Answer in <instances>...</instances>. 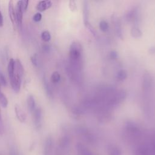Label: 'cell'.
<instances>
[{
	"label": "cell",
	"instance_id": "obj_26",
	"mask_svg": "<svg viewBox=\"0 0 155 155\" xmlns=\"http://www.w3.org/2000/svg\"><path fill=\"white\" fill-rule=\"evenodd\" d=\"M43 48H44L43 49H44L45 51H48V50H49V46H48V45H45Z\"/></svg>",
	"mask_w": 155,
	"mask_h": 155
},
{
	"label": "cell",
	"instance_id": "obj_24",
	"mask_svg": "<svg viewBox=\"0 0 155 155\" xmlns=\"http://www.w3.org/2000/svg\"><path fill=\"white\" fill-rule=\"evenodd\" d=\"M117 56V54L115 51H112L110 53V57L112 59H115Z\"/></svg>",
	"mask_w": 155,
	"mask_h": 155
},
{
	"label": "cell",
	"instance_id": "obj_8",
	"mask_svg": "<svg viewBox=\"0 0 155 155\" xmlns=\"http://www.w3.org/2000/svg\"><path fill=\"white\" fill-rule=\"evenodd\" d=\"M15 70V60L13 58L10 59L8 65H7V71H8V75L9 79H12L14 75Z\"/></svg>",
	"mask_w": 155,
	"mask_h": 155
},
{
	"label": "cell",
	"instance_id": "obj_20",
	"mask_svg": "<svg viewBox=\"0 0 155 155\" xmlns=\"http://www.w3.org/2000/svg\"><path fill=\"white\" fill-rule=\"evenodd\" d=\"M42 19V14L40 12H38L35 13L33 17V19L35 22H39Z\"/></svg>",
	"mask_w": 155,
	"mask_h": 155
},
{
	"label": "cell",
	"instance_id": "obj_11",
	"mask_svg": "<svg viewBox=\"0 0 155 155\" xmlns=\"http://www.w3.org/2000/svg\"><path fill=\"white\" fill-rule=\"evenodd\" d=\"M131 34L134 38H139L142 36V31L137 25H134L131 30Z\"/></svg>",
	"mask_w": 155,
	"mask_h": 155
},
{
	"label": "cell",
	"instance_id": "obj_17",
	"mask_svg": "<svg viewBox=\"0 0 155 155\" xmlns=\"http://www.w3.org/2000/svg\"><path fill=\"white\" fill-rule=\"evenodd\" d=\"M30 61L34 66H35V67L38 66L39 61H38V56H37L36 54H35L30 57Z\"/></svg>",
	"mask_w": 155,
	"mask_h": 155
},
{
	"label": "cell",
	"instance_id": "obj_4",
	"mask_svg": "<svg viewBox=\"0 0 155 155\" xmlns=\"http://www.w3.org/2000/svg\"><path fill=\"white\" fill-rule=\"evenodd\" d=\"M8 13L11 22L13 26L16 25V13H15V8L14 7V3L13 1H10L8 4Z\"/></svg>",
	"mask_w": 155,
	"mask_h": 155
},
{
	"label": "cell",
	"instance_id": "obj_9",
	"mask_svg": "<svg viewBox=\"0 0 155 155\" xmlns=\"http://www.w3.org/2000/svg\"><path fill=\"white\" fill-rule=\"evenodd\" d=\"M27 105L28 107V110L30 113H33L35 110L36 104L34 96L31 94H29L27 98Z\"/></svg>",
	"mask_w": 155,
	"mask_h": 155
},
{
	"label": "cell",
	"instance_id": "obj_6",
	"mask_svg": "<svg viewBox=\"0 0 155 155\" xmlns=\"http://www.w3.org/2000/svg\"><path fill=\"white\" fill-rule=\"evenodd\" d=\"M52 2L51 1H41L37 4L36 8L39 12H42L50 8Z\"/></svg>",
	"mask_w": 155,
	"mask_h": 155
},
{
	"label": "cell",
	"instance_id": "obj_15",
	"mask_svg": "<svg viewBox=\"0 0 155 155\" xmlns=\"http://www.w3.org/2000/svg\"><path fill=\"white\" fill-rule=\"evenodd\" d=\"M127 73L124 70H119L116 74V78H117V80L120 81L125 79L127 78Z\"/></svg>",
	"mask_w": 155,
	"mask_h": 155
},
{
	"label": "cell",
	"instance_id": "obj_16",
	"mask_svg": "<svg viewBox=\"0 0 155 155\" xmlns=\"http://www.w3.org/2000/svg\"><path fill=\"white\" fill-rule=\"evenodd\" d=\"M108 24L105 21H101L99 22V28L103 31H106L108 29Z\"/></svg>",
	"mask_w": 155,
	"mask_h": 155
},
{
	"label": "cell",
	"instance_id": "obj_18",
	"mask_svg": "<svg viewBox=\"0 0 155 155\" xmlns=\"http://www.w3.org/2000/svg\"><path fill=\"white\" fill-rule=\"evenodd\" d=\"M4 131V122L2 117V113H1V110L0 108V135L3 134Z\"/></svg>",
	"mask_w": 155,
	"mask_h": 155
},
{
	"label": "cell",
	"instance_id": "obj_1",
	"mask_svg": "<svg viewBox=\"0 0 155 155\" xmlns=\"http://www.w3.org/2000/svg\"><path fill=\"white\" fill-rule=\"evenodd\" d=\"M24 73V68L21 61L19 59H16L15 60V73L13 78L10 79L12 88L16 93H19L20 91Z\"/></svg>",
	"mask_w": 155,
	"mask_h": 155
},
{
	"label": "cell",
	"instance_id": "obj_13",
	"mask_svg": "<svg viewBox=\"0 0 155 155\" xmlns=\"http://www.w3.org/2000/svg\"><path fill=\"white\" fill-rule=\"evenodd\" d=\"M51 81L54 83V84H56L58 82H59L60 79H61V75L59 73V72L58 71H54L51 75Z\"/></svg>",
	"mask_w": 155,
	"mask_h": 155
},
{
	"label": "cell",
	"instance_id": "obj_22",
	"mask_svg": "<svg viewBox=\"0 0 155 155\" xmlns=\"http://www.w3.org/2000/svg\"><path fill=\"white\" fill-rule=\"evenodd\" d=\"M29 4V1H22V8L23 12H26Z\"/></svg>",
	"mask_w": 155,
	"mask_h": 155
},
{
	"label": "cell",
	"instance_id": "obj_23",
	"mask_svg": "<svg viewBox=\"0 0 155 155\" xmlns=\"http://www.w3.org/2000/svg\"><path fill=\"white\" fill-rule=\"evenodd\" d=\"M9 155H19V154L15 147H11L9 150Z\"/></svg>",
	"mask_w": 155,
	"mask_h": 155
},
{
	"label": "cell",
	"instance_id": "obj_21",
	"mask_svg": "<svg viewBox=\"0 0 155 155\" xmlns=\"http://www.w3.org/2000/svg\"><path fill=\"white\" fill-rule=\"evenodd\" d=\"M69 8L71 11H75L77 9V5L76 4V2L74 1H69Z\"/></svg>",
	"mask_w": 155,
	"mask_h": 155
},
{
	"label": "cell",
	"instance_id": "obj_10",
	"mask_svg": "<svg viewBox=\"0 0 155 155\" xmlns=\"http://www.w3.org/2000/svg\"><path fill=\"white\" fill-rule=\"evenodd\" d=\"M88 14H89V7L87 1L83 2V16H84V24H87L88 23Z\"/></svg>",
	"mask_w": 155,
	"mask_h": 155
},
{
	"label": "cell",
	"instance_id": "obj_12",
	"mask_svg": "<svg viewBox=\"0 0 155 155\" xmlns=\"http://www.w3.org/2000/svg\"><path fill=\"white\" fill-rule=\"evenodd\" d=\"M44 86L45 90L48 96H49V97H53V92L51 91V88L50 85L48 84V83L47 82V79L45 78L44 80Z\"/></svg>",
	"mask_w": 155,
	"mask_h": 155
},
{
	"label": "cell",
	"instance_id": "obj_14",
	"mask_svg": "<svg viewBox=\"0 0 155 155\" xmlns=\"http://www.w3.org/2000/svg\"><path fill=\"white\" fill-rule=\"evenodd\" d=\"M41 39L44 42H48L51 39V35L50 33L48 30H44L41 33Z\"/></svg>",
	"mask_w": 155,
	"mask_h": 155
},
{
	"label": "cell",
	"instance_id": "obj_2",
	"mask_svg": "<svg viewBox=\"0 0 155 155\" xmlns=\"http://www.w3.org/2000/svg\"><path fill=\"white\" fill-rule=\"evenodd\" d=\"M16 25L18 28L21 30L22 27V18H23V10L22 8V1H18L16 3L15 7Z\"/></svg>",
	"mask_w": 155,
	"mask_h": 155
},
{
	"label": "cell",
	"instance_id": "obj_3",
	"mask_svg": "<svg viewBox=\"0 0 155 155\" xmlns=\"http://www.w3.org/2000/svg\"><path fill=\"white\" fill-rule=\"evenodd\" d=\"M33 113V120L35 126L39 129L41 126L42 122V110L41 108H36Z\"/></svg>",
	"mask_w": 155,
	"mask_h": 155
},
{
	"label": "cell",
	"instance_id": "obj_7",
	"mask_svg": "<svg viewBox=\"0 0 155 155\" xmlns=\"http://www.w3.org/2000/svg\"><path fill=\"white\" fill-rule=\"evenodd\" d=\"M53 148V140L51 137H48L44 143V155H51Z\"/></svg>",
	"mask_w": 155,
	"mask_h": 155
},
{
	"label": "cell",
	"instance_id": "obj_25",
	"mask_svg": "<svg viewBox=\"0 0 155 155\" xmlns=\"http://www.w3.org/2000/svg\"><path fill=\"white\" fill-rule=\"evenodd\" d=\"M4 24V19H3V16L2 15L1 11L0 10V27H2Z\"/></svg>",
	"mask_w": 155,
	"mask_h": 155
},
{
	"label": "cell",
	"instance_id": "obj_5",
	"mask_svg": "<svg viewBox=\"0 0 155 155\" xmlns=\"http://www.w3.org/2000/svg\"><path fill=\"white\" fill-rule=\"evenodd\" d=\"M15 112L16 114V116L18 120L20 122H24L26 120L27 116L22 110V108L18 104H15Z\"/></svg>",
	"mask_w": 155,
	"mask_h": 155
},
{
	"label": "cell",
	"instance_id": "obj_19",
	"mask_svg": "<svg viewBox=\"0 0 155 155\" xmlns=\"http://www.w3.org/2000/svg\"><path fill=\"white\" fill-rule=\"evenodd\" d=\"M0 84L1 85L5 86L7 85V81L5 78L1 71H0Z\"/></svg>",
	"mask_w": 155,
	"mask_h": 155
}]
</instances>
